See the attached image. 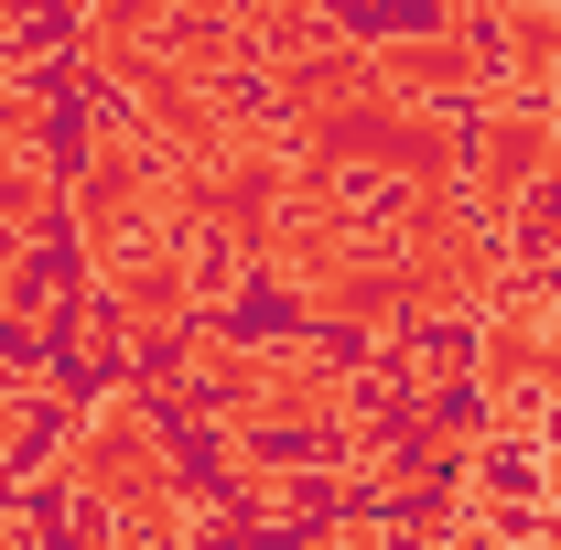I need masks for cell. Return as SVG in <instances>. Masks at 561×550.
Returning <instances> with one entry per match:
<instances>
[{
  "instance_id": "obj_1",
  "label": "cell",
  "mask_w": 561,
  "mask_h": 550,
  "mask_svg": "<svg viewBox=\"0 0 561 550\" xmlns=\"http://www.w3.org/2000/svg\"><path fill=\"white\" fill-rule=\"evenodd\" d=\"M66 475L87 507H108L130 540H151L173 507H184V475H173V443H162V421L140 411L130 389H108L98 411L76 421V443H66Z\"/></svg>"
},
{
  "instance_id": "obj_2",
  "label": "cell",
  "mask_w": 561,
  "mask_h": 550,
  "mask_svg": "<svg viewBox=\"0 0 561 550\" xmlns=\"http://www.w3.org/2000/svg\"><path fill=\"white\" fill-rule=\"evenodd\" d=\"M551 173H561V108H540V98H486L476 130H465V206H476V227L507 238L518 216L551 195Z\"/></svg>"
},
{
  "instance_id": "obj_3",
  "label": "cell",
  "mask_w": 561,
  "mask_h": 550,
  "mask_svg": "<svg viewBox=\"0 0 561 550\" xmlns=\"http://www.w3.org/2000/svg\"><path fill=\"white\" fill-rule=\"evenodd\" d=\"M44 216H55V162H44L33 119H0V249H22Z\"/></svg>"
},
{
  "instance_id": "obj_4",
  "label": "cell",
  "mask_w": 561,
  "mask_h": 550,
  "mask_svg": "<svg viewBox=\"0 0 561 550\" xmlns=\"http://www.w3.org/2000/svg\"><path fill=\"white\" fill-rule=\"evenodd\" d=\"M540 400H561V302H551V324H540Z\"/></svg>"
},
{
  "instance_id": "obj_5",
  "label": "cell",
  "mask_w": 561,
  "mask_h": 550,
  "mask_svg": "<svg viewBox=\"0 0 561 550\" xmlns=\"http://www.w3.org/2000/svg\"><path fill=\"white\" fill-rule=\"evenodd\" d=\"M22 454V400H0V465Z\"/></svg>"
}]
</instances>
